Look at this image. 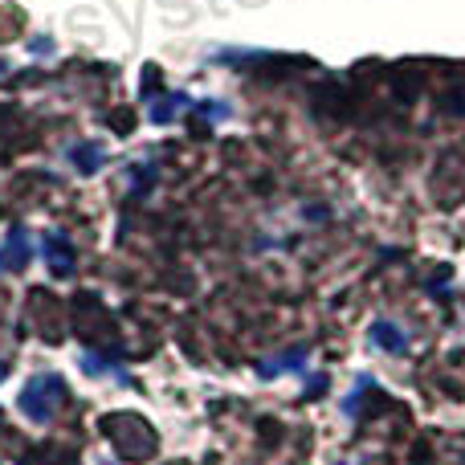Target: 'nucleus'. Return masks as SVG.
<instances>
[{
    "mask_svg": "<svg viewBox=\"0 0 465 465\" xmlns=\"http://www.w3.org/2000/svg\"><path fill=\"white\" fill-rule=\"evenodd\" d=\"M5 376H8V363H5V360H0V380H5Z\"/></svg>",
    "mask_w": 465,
    "mask_h": 465,
    "instance_id": "obj_10",
    "label": "nucleus"
},
{
    "mask_svg": "<svg viewBox=\"0 0 465 465\" xmlns=\"http://www.w3.org/2000/svg\"><path fill=\"white\" fill-rule=\"evenodd\" d=\"M371 343H376L380 351H388V355H404V351H409V339H404V331L396 327V322H388V319H380L376 327H371Z\"/></svg>",
    "mask_w": 465,
    "mask_h": 465,
    "instance_id": "obj_5",
    "label": "nucleus"
},
{
    "mask_svg": "<svg viewBox=\"0 0 465 465\" xmlns=\"http://www.w3.org/2000/svg\"><path fill=\"white\" fill-rule=\"evenodd\" d=\"M103 433L111 437L119 458H127V461H143L155 453V429L139 412H119V417L103 420Z\"/></svg>",
    "mask_w": 465,
    "mask_h": 465,
    "instance_id": "obj_1",
    "label": "nucleus"
},
{
    "mask_svg": "<svg viewBox=\"0 0 465 465\" xmlns=\"http://www.w3.org/2000/svg\"><path fill=\"white\" fill-rule=\"evenodd\" d=\"M0 417H5V412H0Z\"/></svg>",
    "mask_w": 465,
    "mask_h": 465,
    "instance_id": "obj_11",
    "label": "nucleus"
},
{
    "mask_svg": "<svg viewBox=\"0 0 465 465\" xmlns=\"http://www.w3.org/2000/svg\"><path fill=\"white\" fill-rule=\"evenodd\" d=\"M62 401H65L62 376H33L29 384L21 388V396H16V409H21L29 420L45 425V420H54V412L62 409Z\"/></svg>",
    "mask_w": 465,
    "mask_h": 465,
    "instance_id": "obj_2",
    "label": "nucleus"
},
{
    "mask_svg": "<svg viewBox=\"0 0 465 465\" xmlns=\"http://www.w3.org/2000/svg\"><path fill=\"white\" fill-rule=\"evenodd\" d=\"M302 363H306V351H290V355H278V360H262L257 371L270 380V376H278V371H298Z\"/></svg>",
    "mask_w": 465,
    "mask_h": 465,
    "instance_id": "obj_7",
    "label": "nucleus"
},
{
    "mask_svg": "<svg viewBox=\"0 0 465 465\" xmlns=\"http://www.w3.org/2000/svg\"><path fill=\"white\" fill-rule=\"evenodd\" d=\"M176 106H184V94L160 98V103L152 106V123H172V114H176Z\"/></svg>",
    "mask_w": 465,
    "mask_h": 465,
    "instance_id": "obj_8",
    "label": "nucleus"
},
{
    "mask_svg": "<svg viewBox=\"0 0 465 465\" xmlns=\"http://www.w3.org/2000/svg\"><path fill=\"white\" fill-rule=\"evenodd\" d=\"M45 262H49V270H54V278H70L74 273L78 257H74V245L65 241V232H49L45 237Z\"/></svg>",
    "mask_w": 465,
    "mask_h": 465,
    "instance_id": "obj_4",
    "label": "nucleus"
},
{
    "mask_svg": "<svg viewBox=\"0 0 465 465\" xmlns=\"http://www.w3.org/2000/svg\"><path fill=\"white\" fill-rule=\"evenodd\" d=\"M33 249H29V232L25 229H13L8 232V241L0 245V273H21L25 265H29Z\"/></svg>",
    "mask_w": 465,
    "mask_h": 465,
    "instance_id": "obj_3",
    "label": "nucleus"
},
{
    "mask_svg": "<svg viewBox=\"0 0 465 465\" xmlns=\"http://www.w3.org/2000/svg\"><path fill=\"white\" fill-rule=\"evenodd\" d=\"M21 465H78L70 450H57V445H37Z\"/></svg>",
    "mask_w": 465,
    "mask_h": 465,
    "instance_id": "obj_6",
    "label": "nucleus"
},
{
    "mask_svg": "<svg viewBox=\"0 0 465 465\" xmlns=\"http://www.w3.org/2000/svg\"><path fill=\"white\" fill-rule=\"evenodd\" d=\"M74 163H78L82 172H98L103 168V152H98V147H78V152H74Z\"/></svg>",
    "mask_w": 465,
    "mask_h": 465,
    "instance_id": "obj_9",
    "label": "nucleus"
}]
</instances>
